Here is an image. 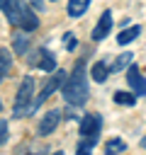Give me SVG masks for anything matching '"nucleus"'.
Segmentation results:
<instances>
[{"label":"nucleus","mask_w":146,"mask_h":155,"mask_svg":"<svg viewBox=\"0 0 146 155\" xmlns=\"http://www.w3.org/2000/svg\"><path fill=\"white\" fill-rule=\"evenodd\" d=\"M54 155H63V153H54Z\"/></svg>","instance_id":"25"},{"label":"nucleus","mask_w":146,"mask_h":155,"mask_svg":"<svg viewBox=\"0 0 146 155\" xmlns=\"http://www.w3.org/2000/svg\"><path fill=\"white\" fill-rule=\"evenodd\" d=\"M63 46H66L68 51H73V48H75V34H71V31L63 34Z\"/></svg>","instance_id":"19"},{"label":"nucleus","mask_w":146,"mask_h":155,"mask_svg":"<svg viewBox=\"0 0 146 155\" xmlns=\"http://www.w3.org/2000/svg\"><path fill=\"white\" fill-rule=\"evenodd\" d=\"M10 65H12L10 48H0V82L7 78V73H10Z\"/></svg>","instance_id":"12"},{"label":"nucleus","mask_w":146,"mask_h":155,"mask_svg":"<svg viewBox=\"0 0 146 155\" xmlns=\"http://www.w3.org/2000/svg\"><path fill=\"white\" fill-rule=\"evenodd\" d=\"M63 90V99L71 104V107H83L90 97V87H88V75H85V61H78L73 73L63 80L61 85Z\"/></svg>","instance_id":"1"},{"label":"nucleus","mask_w":146,"mask_h":155,"mask_svg":"<svg viewBox=\"0 0 146 155\" xmlns=\"http://www.w3.org/2000/svg\"><path fill=\"white\" fill-rule=\"evenodd\" d=\"M7 140V124L5 121H0V145Z\"/></svg>","instance_id":"20"},{"label":"nucleus","mask_w":146,"mask_h":155,"mask_svg":"<svg viewBox=\"0 0 146 155\" xmlns=\"http://www.w3.org/2000/svg\"><path fill=\"white\" fill-rule=\"evenodd\" d=\"M100 131H102V116L97 111H90L83 116L80 121V145L92 148L100 140Z\"/></svg>","instance_id":"4"},{"label":"nucleus","mask_w":146,"mask_h":155,"mask_svg":"<svg viewBox=\"0 0 146 155\" xmlns=\"http://www.w3.org/2000/svg\"><path fill=\"white\" fill-rule=\"evenodd\" d=\"M44 53H46V48H36L34 53H29V58H27V63H29L32 68H39V63H41V58H44Z\"/></svg>","instance_id":"18"},{"label":"nucleus","mask_w":146,"mask_h":155,"mask_svg":"<svg viewBox=\"0 0 146 155\" xmlns=\"http://www.w3.org/2000/svg\"><path fill=\"white\" fill-rule=\"evenodd\" d=\"M63 78H66V73H63V70H56V73H54V75L49 78V82L44 85L41 94H39V97H36V99L32 102V109H36L39 104H44V102H46V99H49V97H51V94H54V92H56V90H58V87L63 85Z\"/></svg>","instance_id":"5"},{"label":"nucleus","mask_w":146,"mask_h":155,"mask_svg":"<svg viewBox=\"0 0 146 155\" xmlns=\"http://www.w3.org/2000/svg\"><path fill=\"white\" fill-rule=\"evenodd\" d=\"M39 68L46 70V73H49V70H56V56H54L51 51H46L44 58H41V63H39Z\"/></svg>","instance_id":"17"},{"label":"nucleus","mask_w":146,"mask_h":155,"mask_svg":"<svg viewBox=\"0 0 146 155\" xmlns=\"http://www.w3.org/2000/svg\"><path fill=\"white\" fill-rule=\"evenodd\" d=\"M107 75H109L107 63H105V61H95V63H92V68H90V78H92L95 82H105V80H107Z\"/></svg>","instance_id":"9"},{"label":"nucleus","mask_w":146,"mask_h":155,"mask_svg":"<svg viewBox=\"0 0 146 155\" xmlns=\"http://www.w3.org/2000/svg\"><path fill=\"white\" fill-rule=\"evenodd\" d=\"M29 5H32L34 10H44V0H29Z\"/></svg>","instance_id":"21"},{"label":"nucleus","mask_w":146,"mask_h":155,"mask_svg":"<svg viewBox=\"0 0 146 155\" xmlns=\"http://www.w3.org/2000/svg\"><path fill=\"white\" fill-rule=\"evenodd\" d=\"M32 97H34V78L27 75V78H22L17 97H15V107H12V116L15 119H19V116L32 111Z\"/></svg>","instance_id":"3"},{"label":"nucleus","mask_w":146,"mask_h":155,"mask_svg":"<svg viewBox=\"0 0 146 155\" xmlns=\"http://www.w3.org/2000/svg\"><path fill=\"white\" fill-rule=\"evenodd\" d=\"M0 109H2V102H0Z\"/></svg>","instance_id":"26"},{"label":"nucleus","mask_w":146,"mask_h":155,"mask_svg":"<svg viewBox=\"0 0 146 155\" xmlns=\"http://www.w3.org/2000/svg\"><path fill=\"white\" fill-rule=\"evenodd\" d=\"M141 148H146V138H141Z\"/></svg>","instance_id":"24"},{"label":"nucleus","mask_w":146,"mask_h":155,"mask_svg":"<svg viewBox=\"0 0 146 155\" xmlns=\"http://www.w3.org/2000/svg\"><path fill=\"white\" fill-rule=\"evenodd\" d=\"M114 102H117V104H124V107H134V104H136V94L119 90V92H114Z\"/></svg>","instance_id":"15"},{"label":"nucleus","mask_w":146,"mask_h":155,"mask_svg":"<svg viewBox=\"0 0 146 155\" xmlns=\"http://www.w3.org/2000/svg\"><path fill=\"white\" fill-rule=\"evenodd\" d=\"M131 58H134V53H129V51L122 53V56H117V61L109 65V73H112V70H114V73H117V70H124L127 65H131Z\"/></svg>","instance_id":"14"},{"label":"nucleus","mask_w":146,"mask_h":155,"mask_svg":"<svg viewBox=\"0 0 146 155\" xmlns=\"http://www.w3.org/2000/svg\"><path fill=\"white\" fill-rule=\"evenodd\" d=\"M0 10H2V15L7 17L10 24H15V27H19V29H24V31H34V29L39 27L36 15H34V12L29 10V5L22 2V0H0Z\"/></svg>","instance_id":"2"},{"label":"nucleus","mask_w":146,"mask_h":155,"mask_svg":"<svg viewBox=\"0 0 146 155\" xmlns=\"http://www.w3.org/2000/svg\"><path fill=\"white\" fill-rule=\"evenodd\" d=\"M46 148H36V150H29V155H44Z\"/></svg>","instance_id":"23"},{"label":"nucleus","mask_w":146,"mask_h":155,"mask_svg":"<svg viewBox=\"0 0 146 155\" xmlns=\"http://www.w3.org/2000/svg\"><path fill=\"white\" fill-rule=\"evenodd\" d=\"M88 7H90V0H68V15L71 17H80Z\"/></svg>","instance_id":"13"},{"label":"nucleus","mask_w":146,"mask_h":155,"mask_svg":"<svg viewBox=\"0 0 146 155\" xmlns=\"http://www.w3.org/2000/svg\"><path fill=\"white\" fill-rule=\"evenodd\" d=\"M12 44H15V53H27V46H29V36L27 34H15V39H12Z\"/></svg>","instance_id":"16"},{"label":"nucleus","mask_w":146,"mask_h":155,"mask_svg":"<svg viewBox=\"0 0 146 155\" xmlns=\"http://www.w3.org/2000/svg\"><path fill=\"white\" fill-rule=\"evenodd\" d=\"M124 150H127V140H122V138H109L105 143V155H119Z\"/></svg>","instance_id":"11"},{"label":"nucleus","mask_w":146,"mask_h":155,"mask_svg":"<svg viewBox=\"0 0 146 155\" xmlns=\"http://www.w3.org/2000/svg\"><path fill=\"white\" fill-rule=\"evenodd\" d=\"M58 121H61V111H58V109H51L49 114H44V119L39 121V136L54 133L56 126H58Z\"/></svg>","instance_id":"8"},{"label":"nucleus","mask_w":146,"mask_h":155,"mask_svg":"<svg viewBox=\"0 0 146 155\" xmlns=\"http://www.w3.org/2000/svg\"><path fill=\"white\" fill-rule=\"evenodd\" d=\"M109 29H112V12H109V10H105V12L100 15V19H97L95 29H92V41H102V39H107Z\"/></svg>","instance_id":"7"},{"label":"nucleus","mask_w":146,"mask_h":155,"mask_svg":"<svg viewBox=\"0 0 146 155\" xmlns=\"http://www.w3.org/2000/svg\"><path fill=\"white\" fill-rule=\"evenodd\" d=\"M139 34H141V27H136V24H134V27H127V29H122V31H119L117 44H119V46H127V44H131Z\"/></svg>","instance_id":"10"},{"label":"nucleus","mask_w":146,"mask_h":155,"mask_svg":"<svg viewBox=\"0 0 146 155\" xmlns=\"http://www.w3.org/2000/svg\"><path fill=\"white\" fill-rule=\"evenodd\" d=\"M90 150L92 148H88V145H78V153L75 155H90Z\"/></svg>","instance_id":"22"},{"label":"nucleus","mask_w":146,"mask_h":155,"mask_svg":"<svg viewBox=\"0 0 146 155\" xmlns=\"http://www.w3.org/2000/svg\"><path fill=\"white\" fill-rule=\"evenodd\" d=\"M127 80H129V85H131V90H134L136 97H146V78H141V70L136 65H129Z\"/></svg>","instance_id":"6"}]
</instances>
